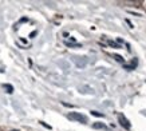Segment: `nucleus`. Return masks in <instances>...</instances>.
<instances>
[{"instance_id": "1", "label": "nucleus", "mask_w": 146, "mask_h": 131, "mask_svg": "<svg viewBox=\"0 0 146 131\" xmlns=\"http://www.w3.org/2000/svg\"><path fill=\"white\" fill-rule=\"evenodd\" d=\"M67 118L70 120H75V122H79V123H87V118L82 115L80 112H70L67 115Z\"/></svg>"}, {"instance_id": "2", "label": "nucleus", "mask_w": 146, "mask_h": 131, "mask_svg": "<svg viewBox=\"0 0 146 131\" xmlns=\"http://www.w3.org/2000/svg\"><path fill=\"white\" fill-rule=\"evenodd\" d=\"M118 122H119L121 126L123 127V128H126V130H130V128H131V124H130V122H129L127 119L125 118L122 114H119V115H118Z\"/></svg>"}, {"instance_id": "3", "label": "nucleus", "mask_w": 146, "mask_h": 131, "mask_svg": "<svg viewBox=\"0 0 146 131\" xmlns=\"http://www.w3.org/2000/svg\"><path fill=\"white\" fill-rule=\"evenodd\" d=\"M74 62H75V64L78 67H84L87 60H86V58H74Z\"/></svg>"}, {"instance_id": "4", "label": "nucleus", "mask_w": 146, "mask_h": 131, "mask_svg": "<svg viewBox=\"0 0 146 131\" xmlns=\"http://www.w3.org/2000/svg\"><path fill=\"white\" fill-rule=\"evenodd\" d=\"M135 66H137V60L134 59V60H133V63H131V64H123V68H125V70L131 71V70H134V68H135Z\"/></svg>"}, {"instance_id": "5", "label": "nucleus", "mask_w": 146, "mask_h": 131, "mask_svg": "<svg viewBox=\"0 0 146 131\" xmlns=\"http://www.w3.org/2000/svg\"><path fill=\"white\" fill-rule=\"evenodd\" d=\"M93 128H95V130H106L107 127L103 124V123H94L93 124Z\"/></svg>"}, {"instance_id": "6", "label": "nucleus", "mask_w": 146, "mask_h": 131, "mask_svg": "<svg viewBox=\"0 0 146 131\" xmlns=\"http://www.w3.org/2000/svg\"><path fill=\"white\" fill-rule=\"evenodd\" d=\"M113 58H114L117 62H119V63H123V62H125L123 58L121 56V55H117V54H114V55H113Z\"/></svg>"}, {"instance_id": "7", "label": "nucleus", "mask_w": 146, "mask_h": 131, "mask_svg": "<svg viewBox=\"0 0 146 131\" xmlns=\"http://www.w3.org/2000/svg\"><path fill=\"white\" fill-rule=\"evenodd\" d=\"M4 88H5V90H7V92H9V94H11V92L13 91L12 86H9V84H4Z\"/></svg>"}, {"instance_id": "8", "label": "nucleus", "mask_w": 146, "mask_h": 131, "mask_svg": "<svg viewBox=\"0 0 146 131\" xmlns=\"http://www.w3.org/2000/svg\"><path fill=\"white\" fill-rule=\"evenodd\" d=\"M109 44H110L111 47H114V48H119V46L115 43V42H113V40H109Z\"/></svg>"}, {"instance_id": "9", "label": "nucleus", "mask_w": 146, "mask_h": 131, "mask_svg": "<svg viewBox=\"0 0 146 131\" xmlns=\"http://www.w3.org/2000/svg\"><path fill=\"white\" fill-rule=\"evenodd\" d=\"M91 115H94V116H101V118H103V114L97 112V111H91Z\"/></svg>"}]
</instances>
